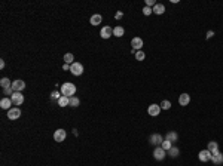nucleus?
I'll return each mask as SVG.
<instances>
[{
  "label": "nucleus",
  "instance_id": "obj_1",
  "mask_svg": "<svg viewBox=\"0 0 223 166\" xmlns=\"http://www.w3.org/2000/svg\"><path fill=\"white\" fill-rule=\"evenodd\" d=\"M75 92H76V86L70 82H66L61 84V95L70 98V96H75Z\"/></svg>",
  "mask_w": 223,
  "mask_h": 166
},
{
  "label": "nucleus",
  "instance_id": "obj_2",
  "mask_svg": "<svg viewBox=\"0 0 223 166\" xmlns=\"http://www.w3.org/2000/svg\"><path fill=\"white\" fill-rule=\"evenodd\" d=\"M21 117V108L18 107H12L10 110H7V119L9 120H16Z\"/></svg>",
  "mask_w": 223,
  "mask_h": 166
},
{
  "label": "nucleus",
  "instance_id": "obj_3",
  "mask_svg": "<svg viewBox=\"0 0 223 166\" xmlns=\"http://www.w3.org/2000/svg\"><path fill=\"white\" fill-rule=\"evenodd\" d=\"M70 71H72L73 76H81V74L84 73V65H82L81 62H73V64L70 65Z\"/></svg>",
  "mask_w": 223,
  "mask_h": 166
},
{
  "label": "nucleus",
  "instance_id": "obj_4",
  "mask_svg": "<svg viewBox=\"0 0 223 166\" xmlns=\"http://www.w3.org/2000/svg\"><path fill=\"white\" fill-rule=\"evenodd\" d=\"M165 156H167V151L159 145V147H156L155 150H153V157L156 159V160H164L165 159Z\"/></svg>",
  "mask_w": 223,
  "mask_h": 166
},
{
  "label": "nucleus",
  "instance_id": "obj_5",
  "mask_svg": "<svg viewBox=\"0 0 223 166\" xmlns=\"http://www.w3.org/2000/svg\"><path fill=\"white\" fill-rule=\"evenodd\" d=\"M10 99H12V102L15 104V105H21L22 102H24V95L21 93V92H13V95L10 96Z\"/></svg>",
  "mask_w": 223,
  "mask_h": 166
},
{
  "label": "nucleus",
  "instance_id": "obj_6",
  "mask_svg": "<svg viewBox=\"0 0 223 166\" xmlns=\"http://www.w3.org/2000/svg\"><path fill=\"white\" fill-rule=\"evenodd\" d=\"M66 136H67V132H66L64 129H57V130L54 132V139H55L57 142L64 141V139H66Z\"/></svg>",
  "mask_w": 223,
  "mask_h": 166
},
{
  "label": "nucleus",
  "instance_id": "obj_7",
  "mask_svg": "<svg viewBox=\"0 0 223 166\" xmlns=\"http://www.w3.org/2000/svg\"><path fill=\"white\" fill-rule=\"evenodd\" d=\"M211 162L214 163V165H222L223 163V154L220 151H214V153H211Z\"/></svg>",
  "mask_w": 223,
  "mask_h": 166
},
{
  "label": "nucleus",
  "instance_id": "obj_8",
  "mask_svg": "<svg viewBox=\"0 0 223 166\" xmlns=\"http://www.w3.org/2000/svg\"><path fill=\"white\" fill-rule=\"evenodd\" d=\"M12 89H13V92H22L25 89V82H22V80L12 82Z\"/></svg>",
  "mask_w": 223,
  "mask_h": 166
},
{
  "label": "nucleus",
  "instance_id": "obj_9",
  "mask_svg": "<svg viewBox=\"0 0 223 166\" xmlns=\"http://www.w3.org/2000/svg\"><path fill=\"white\" fill-rule=\"evenodd\" d=\"M198 159L201 160V162H210L211 160V153L208 151V150H202V151H199V154H198Z\"/></svg>",
  "mask_w": 223,
  "mask_h": 166
},
{
  "label": "nucleus",
  "instance_id": "obj_10",
  "mask_svg": "<svg viewBox=\"0 0 223 166\" xmlns=\"http://www.w3.org/2000/svg\"><path fill=\"white\" fill-rule=\"evenodd\" d=\"M100 34H101V37H103V39H109V37H112V36H113V28H112V27H109V25H106L104 28H101Z\"/></svg>",
  "mask_w": 223,
  "mask_h": 166
},
{
  "label": "nucleus",
  "instance_id": "obj_11",
  "mask_svg": "<svg viewBox=\"0 0 223 166\" xmlns=\"http://www.w3.org/2000/svg\"><path fill=\"white\" fill-rule=\"evenodd\" d=\"M147 113H149L150 116H158V114L161 113V105H158V104H150L149 108H147Z\"/></svg>",
  "mask_w": 223,
  "mask_h": 166
},
{
  "label": "nucleus",
  "instance_id": "obj_12",
  "mask_svg": "<svg viewBox=\"0 0 223 166\" xmlns=\"http://www.w3.org/2000/svg\"><path fill=\"white\" fill-rule=\"evenodd\" d=\"M13 102H12V99L9 98V96H4V98H1V101H0V107L3 108V110H10V105H12Z\"/></svg>",
  "mask_w": 223,
  "mask_h": 166
},
{
  "label": "nucleus",
  "instance_id": "obj_13",
  "mask_svg": "<svg viewBox=\"0 0 223 166\" xmlns=\"http://www.w3.org/2000/svg\"><path fill=\"white\" fill-rule=\"evenodd\" d=\"M162 142H164V138H162L159 133H153V135L150 136V144H153V145H158V147H159Z\"/></svg>",
  "mask_w": 223,
  "mask_h": 166
},
{
  "label": "nucleus",
  "instance_id": "obj_14",
  "mask_svg": "<svg viewBox=\"0 0 223 166\" xmlns=\"http://www.w3.org/2000/svg\"><path fill=\"white\" fill-rule=\"evenodd\" d=\"M131 46H133L134 50H141V47H143V40H141L140 37H134L133 40H131Z\"/></svg>",
  "mask_w": 223,
  "mask_h": 166
},
{
  "label": "nucleus",
  "instance_id": "obj_15",
  "mask_svg": "<svg viewBox=\"0 0 223 166\" xmlns=\"http://www.w3.org/2000/svg\"><path fill=\"white\" fill-rule=\"evenodd\" d=\"M189 102H190V95H187V93H181V95L178 96V104H180V105L186 107Z\"/></svg>",
  "mask_w": 223,
  "mask_h": 166
},
{
  "label": "nucleus",
  "instance_id": "obj_16",
  "mask_svg": "<svg viewBox=\"0 0 223 166\" xmlns=\"http://www.w3.org/2000/svg\"><path fill=\"white\" fill-rule=\"evenodd\" d=\"M164 12H165V6H164V4L156 3V4L153 6V13H156V15H162Z\"/></svg>",
  "mask_w": 223,
  "mask_h": 166
},
{
  "label": "nucleus",
  "instance_id": "obj_17",
  "mask_svg": "<svg viewBox=\"0 0 223 166\" xmlns=\"http://www.w3.org/2000/svg\"><path fill=\"white\" fill-rule=\"evenodd\" d=\"M207 150H208L210 153L219 151V144H217L216 141H210V142H208V145H207Z\"/></svg>",
  "mask_w": 223,
  "mask_h": 166
},
{
  "label": "nucleus",
  "instance_id": "obj_18",
  "mask_svg": "<svg viewBox=\"0 0 223 166\" xmlns=\"http://www.w3.org/2000/svg\"><path fill=\"white\" fill-rule=\"evenodd\" d=\"M101 15H98V13H95V15H92L91 16V19H89V22L92 24V25H98V24H101Z\"/></svg>",
  "mask_w": 223,
  "mask_h": 166
},
{
  "label": "nucleus",
  "instance_id": "obj_19",
  "mask_svg": "<svg viewBox=\"0 0 223 166\" xmlns=\"http://www.w3.org/2000/svg\"><path fill=\"white\" fill-rule=\"evenodd\" d=\"M165 139L167 141H170V142H176L178 139V135L176 133V132H168L167 133V136H165Z\"/></svg>",
  "mask_w": 223,
  "mask_h": 166
},
{
  "label": "nucleus",
  "instance_id": "obj_20",
  "mask_svg": "<svg viewBox=\"0 0 223 166\" xmlns=\"http://www.w3.org/2000/svg\"><path fill=\"white\" fill-rule=\"evenodd\" d=\"M79 104H81L79 98H76V96H70L69 98V107H79Z\"/></svg>",
  "mask_w": 223,
  "mask_h": 166
},
{
  "label": "nucleus",
  "instance_id": "obj_21",
  "mask_svg": "<svg viewBox=\"0 0 223 166\" xmlns=\"http://www.w3.org/2000/svg\"><path fill=\"white\" fill-rule=\"evenodd\" d=\"M124 33H125L124 27H115L113 28V36H116V37H122Z\"/></svg>",
  "mask_w": 223,
  "mask_h": 166
},
{
  "label": "nucleus",
  "instance_id": "obj_22",
  "mask_svg": "<svg viewBox=\"0 0 223 166\" xmlns=\"http://www.w3.org/2000/svg\"><path fill=\"white\" fill-rule=\"evenodd\" d=\"M0 86H1L3 89H6V87H10V86H12V82H10L7 77H3V79L0 80Z\"/></svg>",
  "mask_w": 223,
  "mask_h": 166
},
{
  "label": "nucleus",
  "instance_id": "obj_23",
  "mask_svg": "<svg viewBox=\"0 0 223 166\" xmlns=\"http://www.w3.org/2000/svg\"><path fill=\"white\" fill-rule=\"evenodd\" d=\"M57 102H58V105H60V107H67V105H69V98L63 95V96H61Z\"/></svg>",
  "mask_w": 223,
  "mask_h": 166
},
{
  "label": "nucleus",
  "instance_id": "obj_24",
  "mask_svg": "<svg viewBox=\"0 0 223 166\" xmlns=\"http://www.w3.org/2000/svg\"><path fill=\"white\" fill-rule=\"evenodd\" d=\"M167 153H168V154H170L171 157H177L180 151H178V148H177V147H171V148H170V150H168Z\"/></svg>",
  "mask_w": 223,
  "mask_h": 166
},
{
  "label": "nucleus",
  "instance_id": "obj_25",
  "mask_svg": "<svg viewBox=\"0 0 223 166\" xmlns=\"http://www.w3.org/2000/svg\"><path fill=\"white\" fill-rule=\"evenodd\" d=\"M73 59H75V58H73V53H66V55H64L66 64H70V65H72V64H73Z\"/></svg>",
  "mask_w": 223,
  "mask_h": 166
},
{
  "label": "nucleus",
  "instance_id": "obj_26",
  "mask_svg": "<svg viewBox=\"0 0 223 166\" xmlns=\"http://www.w3.org/2000/svg\"><path fill=\"white\" fill-rule=\"evenodd\" d=\"M146 58V53L143 52V50H137L135 52V59H138V61H143Z\"/></svg>",
  "mask_w": 223,
  "mask_h": 166
},
{
  "label": "nucleus",
  "instance_id": "obj_27",
  "mask_svg": "<svg viewBox=\"0 0 223 166\" xmlns=\"http://www.w3.org/2000/svg\"><path fill=\"white\" fill-rule=\"evenodd\" d=\"M170 108H171V102L170 101L165 99V101L161 102V110H170Z\"/></svg>",
  "mask_w": 223,
  "mask_h": 166
},
{
  "label": "nucleus",
  "instance_id": "obj_28",
  "mask_svg": "<svg viewBox=\"0 0 223 166\" xmlns=\"http://www.w3.org/2000/svg\"><path fill=\"white\" fill-rule=\"evenodd\" d=\"M161 147H162V148H164L165 151H168V150H170V148L173 147V142H170V141H167V139H165V141H164V142L161 144Z\"/></svg>",
  "mask_w": 223,
  "mask_h": 166
},
{
  "label": "nucleus",
  "instance_id": "obj_29",
  "mask_svg": "<svg viewBox=\"0 0 223 166\" xmlns=\"http://www.w3.org/2000/svg\"><path fill=\"white\" fill-rule=\"evenodd\" d=\"M61 96H63V95H61V93H60L58 90H54V92L51 93V98H52V99H57V101H58V99H60Z\"/></svg>",
  "mask_w": 223,
  "mask_h": 166
},
{
  "label": "nucleus",
  "instance_id": "obj_30",
  "mask_svg": "<svg viewBox=\"0 0 223 166\" xmlns=\"http://www.w3.org/2000/svg\"><path fill=\"white\" fill-rule=\"evenodd\" d=\"M152 12H153V9H152V7H149V6H144V7H143V13H144L146 16H149Z\"/></svg>",
  "mask_w": 223,
  "mask_h": 166
},
{
  "label": "nucleus",
  "instance_id": "obj_31",
  "mask_svg": "<svg viewBox=\"0 0 223 166\" xmlns=\"http://www.w3.org/2000/svg\"><path fill=\"white\" fill-rule=\"evenodd\" d=\"M3 90H4V95H10V96L13 95V89H12V86H10V87H6V89H3Z\"/></svg>",
  "mask_w": 223,
  "mask_h": 166
},
{
  "label": "nucleus",
  "instance_id": "obj_32",
  "mask_svg": "<svg viewBox=\"0 0 223 166\" xmlns=\"http://www.w3.org/2000/svg\"><path fill=\"white\" fill-rule=\"evenodd\" d=\"M155 4H156V1H155V0H146V6H149V7H150V6H155Z\"/></svg>",
  "mask_w": 223,
  "mask_h": 166
},
{
  "label": "nucleus",
  "instance_id": "obj_33",
  "mask_svg": "<svg viewBox=\"0 0 223 166\" xmlns=\"http://www.w3.org/2000/svg\"><path fill=\"white\" fill-rule=\"evenodd\" d=\"M115 18H116V19H122V18H124V13H122V12H116Z\"/></svg>",
  "mask_w": 223,
  "mask_h": 166
},
{
  "label": "nucleus",
  "instance_id": "obj_34",
  "mask_svg": "<svg viewBox=\"0 0 223 166\" xmlns=\"http://www.w3.org/2000/svg\"><path fill=\"white\" fill-rule=\"evenodd\" d=\"M213 36H214V33H213V31H208V33H207V39H211Z\"/></svg>",
  "mask_w": 223,
  "mask_h": 166
},
{
  "label": "nucleus",
  "instance_id": "obj_35",
  "mask_svg": "<svg viewBox=\"0 0 223 166\" xmlns=\"http://www.w3.org/2000/svg\"><path fill=\"white\" fill-rule=\"evenodd\" d=\"M63 68H64V70H70V65H69V64H64V67H63Z\"/></svg>",
  "mask_w": 223,
  "mask_h": 166
},
{
  "label": "nucleus",
  "instance_id": "obj_36",
  "mask_svg": "<svg viewBox=\"0 0 223 166\" xmlns=\"http://www.w3.org/2000/svg\"><path fill=\"white\" fill-rule=\"evenodd\" d=\"M3 67H4V61L1 59V61H0V68H3Z\"/></svg>",
  "mask_w": 223,
  "mask_h": 166
}]
</instances>
